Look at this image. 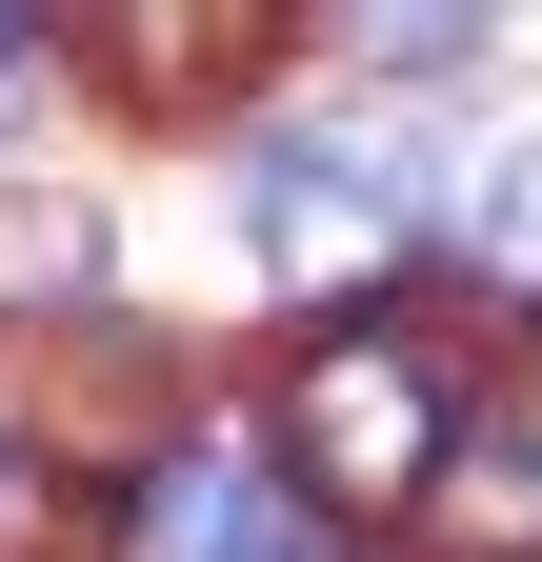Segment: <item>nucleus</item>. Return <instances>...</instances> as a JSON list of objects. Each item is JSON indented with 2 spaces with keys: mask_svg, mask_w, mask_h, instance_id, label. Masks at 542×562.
I'll return each mask as SVG.
<instances>
[{
  "mask_svg": "<svg viewBox=\"0 0 542 562\" xmlns=\"http://www.w3.org/2000/svg\"><path fill=\"white\" fill-rule=\"evenodd\" d=\"M442 462H462V362L402 302H342V322L302 341V382H282V482H302L321 522L382 542V522L442 503Z\"/></svg>",
  "mask_w": 542,
  "mask_h": 562,
  "instance_id": "1",
  "label": "nucleus"
},
{
  "mask_svg": "<svg viewBox=\"0 0 542 562\" xmlns=\"http://www.w3.org/2000/svg\"><path fill=\"white\" fill-rule=\"evenodd\" d=\"M241 222H261V261H282V281H362L382 241L442 222V161H422L402 121H282V140L241 161Z\"/></svg>",
  "mask_w": 542,
  "mask_h": 562,
  "instance_id": "2",
  "label": "nucleus"
},
{
  "mask_svg": "<svg viewBox=\"0 0 542 562\" xmlns=\"http://www.w3.org/2000/svg\"><path fill=\"white\" fill-rule=\"evenodd\" d=\"M81 41H101V101H142V121H222L261 60H282L261 0H121V21H81Z\"/></svg>",
  "mask_w": 542,
  "mask_h": 562,
  "instance_id": "3",
  "label": "nucleus"
},
{
  "mask_svg": "<svg viewBox=\"0 0 542 562\" xmlns=\"http://www.w3.org/2000/svg\"><path fill=\"white\" fill-rule=\"evenodd\" d=\"M142 562H282V503L241 462H161L142 482Z\"/></svg>",
  "mask_w": 542,
  "mask_h": 562,
  "instance_id": "4",
  "label": "nucleus"
},
{
  "mask_svg": "<svg viewBox=\"0 0 542 562\" xmlns=\"http://www.w3.org/2000/svg\"><path fill=\"white\" fill-rule=\"evenodd\" d=\"M0 302H101V222L81 201H0Z\"/></svg>",
  "mask_w": 542,
  "mask_h": 562,
  "instance_id": "5",
  "label": "nucleus"
},
{
  "mask_svg": "<svg viewBox=\"0 0 542 562\" xmlns=\"http://www.w3.org/2000/svg\"><path fill=\"white\" fill-rule=\"evenodd\" d=\"M342 41L382 60V81H402V101H442V81H462V60H483V21H422V0H402V21H342Z\"/></svg>",
  "mask_w": 542,
  "mask_h": 562,
  "instance_id": "6",
  "label": "nucleus"
},
{
  "mask_svg": "<svg viewBox=\"0 0 542 562\" xmlns=\"http://www.w3.org/2000/svg\"><path fill=\"white\" fill-rule=\"evenodd\" d=\"M462 241H483V281H522V302H542V140L483 181V222H462Z\"/></svg>",
  "mask_w": 542,
  "mask_h": 562,
  "instance_id": "7",
  "label": "nucleus"
},
{
  "mask_svg": "<svg viewBox=\"0 0 542 562\" xmlns=\"http://www.w3.org/2000/svg\"><path fill=\"white\" fill-rule=\"evenodd\" d=\"M41 101V21H0V121H21Z\"/></svg>",
  "mask_w": 542,
  "mask_h": 562,
  "instance_id": "8",
  "label": "nucleus"
},
{
  "mask_svg": "<svg viewBox=\"0 0 542 562\" xmlns=\"http://www.w3.org/2000/svg\"><path fill=\"white\" fill-rule=\"evenodd\" d=\"M522 562H542V542H522Z\"/></svg>",
  "mask_w": 542,
  "mask_h": 562,
  "instance_id": "9",
  "label": "nucleus"
}]
</instances>
